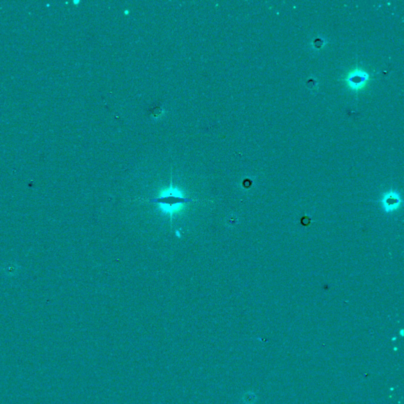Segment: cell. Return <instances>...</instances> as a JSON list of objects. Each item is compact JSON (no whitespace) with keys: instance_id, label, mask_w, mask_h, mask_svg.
<instances>
[{"instance_id":"cell-2","label":"cell","mask_w":404,"mask_h":404,"mask_svg":"<svg viewBox=\"0 0 404 404\" xmlns=\"http://www.w3.org/2000/svg\"><path fill=\"white\" fill-rule=\"evenodd\" d=\"M369 75L366 72L361 70H356L352 72L347 78L348 85L353 89H359L366 84Z\"/></svg>"},{"instance_id":"cell-3","label":"cell","mask_w":404,"mask_h":404,"mask_svg":"<svg viewBox=\"0 0 404 404\" xmlns=\"http://www.w3.org/2000/svg\"><path fill=\"white\" fill-rule=\"evenodd\" d=\"M175 234H176L178 237H180V234H179V231H177L176 232H175Z\"/></svg>"},{"instance_id":"cell-1","label":"cell","mask_w":404,"mask_h":404,"mask_svg":"<svg viewBox=\"0 0 404 404\" xmlns=\"http://www.w3.org/2000/svg\"><path fill=\"white\" fill-rule=\"evenodd\" d=\"M192 200L183 197L182 193L177 189L171 188L163 192L159 198L152 201L158 203L160 209L164 213H174L181 209L185 203H187Z\"/></svg>"}]
</instances>
